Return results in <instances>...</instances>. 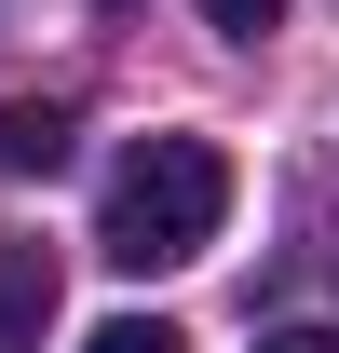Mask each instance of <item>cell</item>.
I'll return each mask as SVG.
<instances>
[{"label":"cell","mask_w":339,"mask_h":353,"mask_svg":"<svg viewBox=\"0 0 339 353\" xmlns=\"http://www.w3.org/2000/svg\"><path fill=\"white\" fill-rule=\"evenodd\" d=\"M271 14H285V0H204V28H217V41H258Z\"/></svg>","instance_id":"5"},{"label":"cell","mask_w":339,"mask_h":353,"mask_svg":"<svg viewBox=\"0 0 339 353\" xmlns=\"http://www.w3.org/2000/svg\"><path fill=\"white\" fill-rule=\"evenodd\" d=\"M54 150H68V109L14 95V109H0V163H14V176H54Z\"/></svg>","instance_id":"3"},{"label":"cell","mask_w":339,"mask_h":353,"mask_svg":"<svg viewBox=\"0 0 339 353\" xmlns=\"http://www.w3.org/2000/svg\"><path fill=\"white\" fill-rule=\"evenodd\" d=\"M217 218H231V150H217V136H136L123 176H109L95 245L123 272H176V259L217 245Z\"/></svg>","instance_id":"1"},{"label":"cell","mask_w":339,"mask_h":353,"mask_svg":"<svg viewBox=\"0 0 339 353\" xmlns=\"http://www.w3.org/2000/svg\"><path fill=\"white\" fill-rule=\"evenodd\" d=\"M82 353H190V340H176L163 312H123V326H95V340H82Z\"/></svg>","instance_id":"4"},{"label":"cell","mask_w":339,"mask_h":353,"mask_svg":"<svg viewBox=\"0 0 339 353\" xmlns=\"http://www.w3.org/2000/svg\"><path fill=\"white\" fill-rule=\"evenodd\" d=\"M54 340V259L28 231H0V353H41Z\"/></svg>","instance_id":"2"},{"label":"cell","mask_w":339,"mask_h":353,"mask_svg":"<svg viewBox=\"0 0 339 353\" xmlns=\"http://www.w3.org/2000/svg\"><path fill=\"white\" fill-rule=\"evenodd\" d=\"M258 353H339V326H285V340H258Z\"/></svg>","instance_id":"6"}]
</instances>
